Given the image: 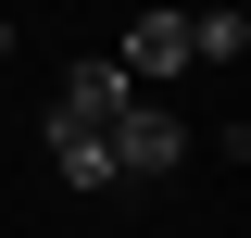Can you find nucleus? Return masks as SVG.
Here are the masks:
<instances>
[{
  "label": "nucleus",
  "instance_id": "f03ea898",
  "mask_svg": "<svg viewBox=\"0 0 251 238\" xmlns=\"http://www.w3.org/2000/svg\"><path fill=\"white\" fill-rule=\"evenodd\" d=\"M38 150H50L63 188H126V176H113V138H100V125H75V113H38Z\"/></svg>",
  "mask_w": 251,
  "mask_h": 238
},
{
  "label": "nucleus",
  "instance_id": "423d86ee",
  "mask_svg": "<svg viewBox=\"0 0 251 238\" xmlns=\"http://www.w3.org/2000/svg\"><path fill=\"white\" fill-rule=\"evenodd\" d=\"M0 63H13V25H0Z\"/></svg>",
  "mask_w": 251,
  "mask_h": 238
},
{
  "label": "nucleus",
  "instance_id": "7ed1b4c3",
  "mask_svg": "<svg viewBox=\"0 0 251 238\" xmlns=\"http://www.w3.org/2000/svg\"><path fill=\"white\" fill-rule=\"evenodd\" d=\"M126 100H138V75H126V63H63V88H50V113H75V125H113Z\"/></svg>",
  "mask_w": 251,
  "mask_h": 238
},
{
  "label": "nucleus",
  "instance_id": "39448f33",
  "mask_svg": "<svg viewBox=\"0 0 251 238\" xmlns=\"http://www.w3.org/2000/svg\"><path fill=\"white\" fill-rule=\"evenodd\" d=\"M239 50H251V13H239V0H188V63H214V75H226Z\"/></svg>",
  "mask_w": 251,
  "mask_h": 238
},
{
  "label": "nucleus",
  "instance_id": "f257e3e1",
  "mask_svg": "<svg viewBox=\"0 0 251 238\" xmlns=\"http://www.w3.org/2000/svg\"><path fill=\"white\" fill-rule=\"evenodd\" d=\"M100 138H113V176H176V163H188V125L163 113V100H126Z\"/></svg>",
  "mask_w": 251,
  "mask_h": 238
},
{
  "label": "nucleus",
  "instance_id": "20e7f679",
  "mask_svg": "<svg viewBox=\"0 0 251 238\" xmlns=\"http://www.w3.org/2000/svg\"><path fill=\"white\" fill-rule=\"evenodd\" d=\"M176 63H188V0H151L126 25V75H176Z\"/></svg>",
  "mask_w": 251,
  "mask_h": 238
}]
</instances>
